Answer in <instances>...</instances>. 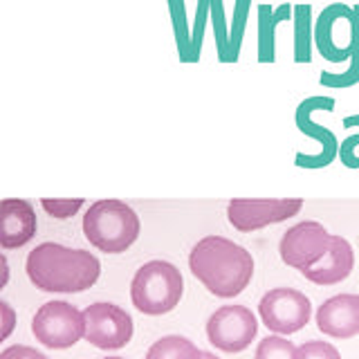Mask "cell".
Here are the masks:
<instances>
[{
  "label": "cell",
  "mask_w": 359,
  "mask_h": 359,
  "mask_svg": "<svg viewBox=\"0 0 359 359\" xmlns=\"http://www.w3.org/2000/svg\"><path fill=\"white\" fill-rule=\"evenodd\" d=\"M189 267L213 297L233 299L250 285L254 276V258L243 245L224 236H205L189 254Z\"/></svg>",
  "instance_id": "obj_1"
},
{
  "label": "cell",
  "mask_w": 359,
  "mask_h": 359,
  "mask_svg": "<svg viewBox=\"0 0 359 359\" xmlns=\"http://www.w3.org/2000/svg\"><path fill=\"white\" fill-rule=\"evenodd\" d=\"M27 278L41 292H83L101 276L99 258L88 250H72L61 243H41L27 254Z\"/></svg>",
  "instance_id": "obj_2"
},
{
  "label": "cell",
  "mask_w": 359,
  "mask_h": 359,
  "mask_svg": "<svg viewBox=\"0 0 359 359\" xmlns=\"http://www.w3.org/2000/svg\"><path fill=\"white\" fill-rule=\"evenodd\" d=\"M142 222L137 211L123 200H97L83 216L88 243L106 254H121L140 238Z\"/></svg>",
  "instance_id": "obj_3"
},
{
  "label": "cell",
  "mask_w": 359,
  "mask_h": 359,
  "mask_svg": "<svg viewBox=\"0 0 359 359\" xmlns=\"http://www.w3.org/2000/svg\"><path fill=\"white\" fill-rule=\"evenodd\" d=\"M184 294V280L180 269L168 261L144 263L130 280V301L142 314L160 317L177 308Z\"/></svg>",
  "instance_id": "obj_4"
},
{
  "label": "cell",
  "mask_w": 359,
  "mask_h": 359,
  "mask_svg": "<svg viewBox=\"0 0 359 359\" xmlns=\"http://www.w3.org/2000/svg\"><path fill=\"white\" fill-rule=\"evenodd\" d=\"M32 334L36 337V341L54 351L72 348L86 337L83 312L67 301L43 303L32 319Z\"/></svg>",
  "instance_id": "obj_5"
},
{
  "label": "cell",
  "mask_w": 359,
  "mask_h": 359,
  "mask_svg": "<svg viewBox=\"0 0 359 359\" xmlns=\"http://www.w3.org/2000/svg\"><path fill=\"white\" fill-rule=\"evenodd\" d=\"M258 314L274 334H294L312 317V303L294 287H274L263 294Z\"/></svg>",
  "instance_id": "obj_6"
},
{
  "label": "cell",
  "mask_w": 359,
  "mask_h": 359,
  "mask_svg": "<svg viewBox=\"0 0 359 359\" xmlns=\"http://www.w3.org/2000/svg\"><path fill=\"white\" fill-rule=\"evenodd\" d=\"M83 321H86V337L88 344L101 351H119L133 339L135 325L130 314L115 306V303L97 301L90 303L83 310Z\"/></svg>",
  "instance_id": "obj_7"
},
{
  "label": "cell",
  "mask_w": 359,
  "mask_h": 359,
  "mask_svg": "<svg viewBox=\"0 0 359 359\" xmlns=\"http://www.w3.org/2000/svg\"><path fill=\"white\" fill-rule=\"evenodd\" d=\"M258 334L254 312L245 306H222L207 321V339L222 353H243Z\"/></svg>",
  "instance_id": "obj_8"
},
{
  "label": "cell",
  "mask_w": 359,
  "mask_h": 359,
  "mask_svg": "<svg viewBox=\"0 0 359 359\" xmlns=\"http://www.w3.org/2000/svg\"><path fill=\"white\" fill-rule=\"evenodd\" d=\"M330 243H332V233L321 222L303 220L283 233V238L278 243V254L280 261L287 267H294L303 272V269H308L321 261L325 252L330 250Z\"/></svg>",
  "instance_id": "obj_9"
},
{
  "label": "cell",
  "mask_w": 359,
  "mask_h": 359,
  "mask_svg": "<svg viewBox=\"0 0 359 359\" xmlns=\"http://www.w3.org/2000/svg\"><path fill=\"white\" fill-rule=\"evenodd\" d=\"M303 209V200H231L227 205V220L238 231H256L267 224L283 222Z\"/></svg>",
  "instance_id": "obj_10"
},
{
  "label": "cell",
  "mask_w": 359,
  "mask_h": 359,
  "mask_svg": "<svg viewBox=\"0 0 359 359\" xmlns=\"http://www.w3.org/2000/svg\"><path fill=\"white\" fill-rule=\"evenodd\" d=\"M328 110L332 112L334 110V99L332 97H308L303 104L297 108V126L301 133H306L308 137L317 140L323 144V153L319 157H306V155H297V164L301 166H325L334 160V155L339 153V142H337L334 133L325 126H319V123H314L310 119V115L314 110Z\"/></svg>",
  "instance_id": "obj_11"
},
{
  "label": "cell",
  "mask_w": 359,
  "mask_h": 359,
  "mask_svg": "<svg viewBox=\"0 0 359 359\" xmlns=\"http://www.w3.org/2000/svg\"><path fill=\"white\" fill-rule=\"evenodd\" d=\"M317 328L332 339H353L359 334V294H337L317 310Z\"/></svg>",
  "instance_id": "obj_12"
},
{
  "label": "cell",
  "mask_w": 359,
  "mask_h": 359,
  "mask_svg": "<svg viewBox=\"0 0 359 359\" xmlns=\"http://www.w3.org/2000/svg\"><path fill=\"white\" fill-rule=\"evenodd\" d=\"M36 227V213L27 200L5 198L0 202V247L5 252L27 245Z\"/></svg>",
  "instance_id": "obj_13"
},
{
  "label": "cell",
  "mask_w": 359,
  "mask_h": 359,
  "mask_svg": "<svg viewBox=\"0 0 359 359\" xmlns=\"http://www.w3.org/2000/svg\"><path fill=\"white\" fill-rule=\"evenodd\" d=\"M355 267V250L344 236H332L330 250L317 265L303 269V276L314 285H337L351 276Z\"/></svg>",
  "instance_id": "obj_14"
},
{
  "label": "cell",
  "mask_w": 359,
  "mask_h": 359,
  "mask_svg": "<svg viewBox=\"0 0 359 359\" xmlns=\"http://www.w3.org/2000/svg\"><path fill=\"white\" fill-rule=\"evenodd\" d=\"M353 14V7L348 5H341V3H334V5H328L321 16L317 20V25H314V43H317V48L321 52L323 59H328L332 63H341V61H348L346 56L341 54V50L337 48V41H334V27L339 25L344 18H348Z\"/></svg>",
  "instance_id": "obj_15"
},
{
  "label": "cell",
  "mask_w": 359,
  "mask_h": 359,
  "mask_svg": "<svg viewBox=\"0 0 359 359\" xmlns=\"http://www.w3.org/2000/svg\"><path fill=\"white\" fill-rule=\"evenodd\" d=\"M292 7L280 5L276 11H272L267 5L258 7V59L261 63H272L274 61V29L280 20L290 16Z\"/></svg>",
  "instance_id": "obj_16"
},
{
  "label": "cell",
  "mask_w": 359,
  "mask_h": 359,
  "mask_svg": "<svg viewBox=\"0 0 359 359\" xmlns=\"http://www.w3.org/2000/svg\"><path fill=\"white\" fill-rule=\"evenodd\" d=\"M144 359H202V351L189 337L166 334L149 348Z\"/></svg>",
  "instance_id": "obj_17"
},
{
  "label": "cell",
  "mask_w": 359,
  "mask_h": 359,
  "mask_svg": "<svg viewBox=\"0 0 359 359\" xmlns=\"http://www.w3.org/2000/svg\"><path fill=\"white\" fill-rule=\"evenodd\" d=\"M312 7L310 5H297L294 7V61L297 63H310L312 61Z\"/></svg>",
  "instance_id": "obj_18"
},
{
  "label": "cell",
  "mask_w": 359,
  "mask_h": 359,
  "mask_svg": "<svg viewBox=\"0 0 359 359\" xmlns=\"http://www.w3.org/2000/svg\"><path fill=\"white\" fill-rule=\"evenodd\" d=\"M355 9V52L346 72H321V86L328 88H351L359 81V5Z\"/></svg>",
  "instance_id": "obj_19"
},
{
  "label": "cell",
  "mask_w": 359,
  "mask_h": 359,
  "mask_svg": "<svg viewBox=\"0 0 359 359\" xmlns=\"http://www.w3.org/2000/svg\"><path fill=\"white\" fill-rule=\"evenodd\" d=\"M254 359H297V346L283 334H267L258 341Z\"/></svg>",
  "instance_id": "obj_20"
},
{
  "label": "cell",
  "mask_w": 359,
  "mask_h": 359,
  "mask_svg": "<svg viewBox=\"0 0 359 359\" xmlns=\"http://www.w3.org/2000/svg\"><path fill=\"white\" fill-rule=\"evenodd\" d=\"M168 5H171V14H173L180 56H182V61H196L194 59V45H191V41L187 36V29H184V3L182 0H168Z\"/></svg>",
  "instance_id": "obj_21"
},
{
  "label": "cell",
  "mask_w": 359,
  "mask_h": 359,
  "mask_svg": "<svg viewBox=\"0 0 359 359\" xmlns=\"http://www.w3.org/2000/svg\"><path fill=\"white\" fill-rule=\"evenodd\" d=\"M344 126L346 128H353V126H359V115H351L344 119ZM339 155H341V162L346 166H359V135H351L348 140L341 142L339 146Z\"/></svg>",
  "instance_id": "obj_22"
},
{
  "label": "cell",
  "mask_w": 359,
  "mask_h": 359,
  "mask_svg": "<svg viewBox=\"0 0 359 359\" xmlns=\"http://www.w3.org/2000/svg\"><path fill=\"white\" fill-rule=\"evenodd\" d=\"M297 359H341V355L330 341L312 339L297 346Z\"/></svg>",
  "instance_id": "obj_23"
},
{
  "label": "cell",
  "mask_w": 359,
  "mask_h": 359,
  "mask_svg": "<svg viewBox=\"0 0 359 359\" xmlns=\"http://www.w3.org/2000/svg\"><path fill=\"white\" fill-rule=\"evenodd\" d=\"M41 207L48 211L52 218L67 220L83 207V200L81 198H74V200H41Z\"/></svg>",
  "instance_id": "obj_24"
},
{
  "label": "cell",
  "mask_w": 359,
  "mask_h": 359,
  "mask_svg": "<svg viewBox=\"0 0 359 359\" xmlns=\"http://www.w3.org/2000/svg\"><path fill=\"white\" fill-rule=\"evenodd\" d=\"M247 9H250V0H238L236 3V18H233V27H231V59H238V48H241V39H243V29H245V16Z\"/></svg>",
  "instance_id": "obj_25"
},
{
  "label": "cell",
  "mask_w": 359,
  "mask_h": 359,
  "mask_svg": "<svg viewBox=\"0 0 359 359\" xmlns=\"http://www.w3.org/2000/svg\"><path fill=\"white\" fill-rule=\"evenodd\" d=\"M0 359H50V357L43 355L41 351H36V348H32V346L16 344V346L5 348V351L0 353Z\"/></svg>",
  "instance_id": "obj_26"
},
{
  "label": "cell",
  "mask_w": 359,
  "mask_h": 359,
  "mask_svg": "<svg viewBox=\"0 0 359 359\" xmlns=\"http://www.w3.org/2000/svg\"><path fill=\"white\" fill-rule=\"evenodd\" d=\"M0 312H3V339H7L16 325V312L7 301H0Z\"/></svg>",
  "instance_id": "obj_27"
},
{
  "label": "cell",
  "mask_w": 359,
  "mask_h": 359,
  "mask_svg": "<svg viewBox=\"0 0 359 359\" xmlns=\"http://www.w3.org/2000/svg\"><path fill=\"white\" fill-rule=\"evenodd\" d=\"M9 278V267H7V256H3V285H7Z\"/></svg>",
  "instance_id": "obj_28"
},
{
  "label": "cell",
  "mask_w": 359,
  "mask_h": 359,
  "mask_svg": "<svg viewBox=\"0 0 359 359\" xmlns=\"http://www.w3.org/2000/svg\"><path fill=\"white\" fill-rule=\"evenodd\" d=\"M202 359H220V357H216V355L209 353V351H202Z\"/></svg>",
  "instance_id": "obj_29"
},
{
  "label": "cell",
  "mask_w": 359,
  "mask_h": 359,
  "mask_svg": "<svg viewBox=\"0 0 359 359\" xmlns=\"http://www.w3.org/2000/svg\"><path fill=\"white\" fill-rule=\"evenodd\" d=\"M104 359H123V357H104Z\"/></svg>",
  "instance_id": "obj_30"
}]
</instances>
